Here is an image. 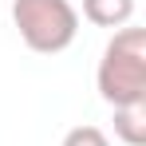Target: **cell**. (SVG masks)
<instances>
[{
	"instance_id": "1",
	"label": "cell",
	"mask_w": 146,
	"mask_h": 146,
	"mask_svg": "<svg viewBox=\"0 0 146 146\" xmlns=\"http://www.w3.org/2000/svg\"><path fill=\"white\" fill-rule=\"evenodd\" d=\"M99 95L111 107H138L146 103V32L119 28L99 59Z\"/></svg>"
},
{
	"instance_id": "3",
	"label": "cell",
	"mask_w": 146,
	"mask_h": 146,
	"mask_svg": "<svg viewBox=\"0 0 146 146\" xmlns=\"http://www.w3.org/2000/svg\"><path fill=\"white\" fill-rule=\"evenodd\" d=\"M83 16L95 28H126L134 16V0H83Z\"/></svg>"
},
{
	"instance_id": "2",
	"label": "cell",
	"mask_w": 146,
	"mask_h": 146,
	"mask_svg": "<svg viewBox=\"0 0 146 146\" xmlns=\"http://www.w3.org/2000/svg\"><path fill=\"white\" fill-rule=\"evenodd\" d=\"M12 24L32 51L59 55L79 36V12L71 0H12Z\"/></svg>"
},
{
	"instance_id": "4",
	"label": "cell",
	"mask_w": 146,
	"mask_h": 146,
	"mask_svg": "<svg viewBox=\"0 0 146 146\" xmlns=\"http://www.w3.org/2000/svg\"><path fill=\"white\" fill-rule=\"evenodd\" d=\"M115 134L126 146H146V103H138V107H115Z\"/></svg>"
},
{
	"instance_id": "5",
	"label": "cell",
	"mask_w": 146,
	"mask_h": 146,
	"mask_svg": "<svg viewBox=\"0 0 146 146\" xmlns=\"http://www.w3.org/2000/svg\"><path fill=\"white\" fill-rule=\"evenodd\" d=\"M63 146H111V142L99 126H75V130H67Z\"/></svg>"
}]
</instances>
